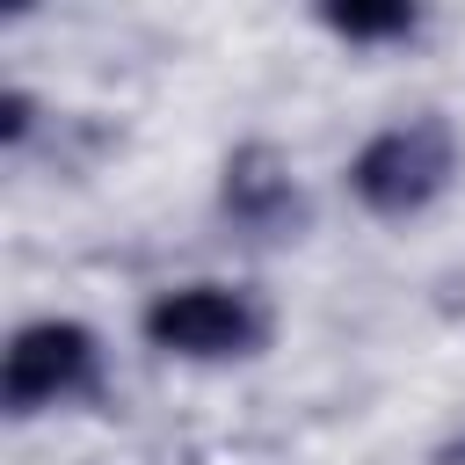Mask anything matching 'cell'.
Segmentation results:
<instances>
[{
  "label": "cell",
  "instance_id": "3",
  "mask_svg": "<svg viewBox=\"0 0 465 465\" xmlns=\"http://www.w3.org/2000/svg\"><path fill=\"white\" fill-rule=\"evenodd\" d=\"M94 378H102V341H94V327H80V320H29V327H15V341H7L0 407L22 421V414H44V407H58V400L94 392Z\"/></svg>",
  "mask_w": 465,
  "mask_h": 465
},
{
  "label": "cell",
  "instance_id": "1",
  "mask_svg": "<svg viewBox=\"0 0 465 465\" xmlns=\"http://www.w3.org/2000/svg\"><path fill=\"white\" fill-rule=\"evenodd\" d=\"M138 334L182 363H232V356L269 349V312H262V298H247L232 283H174V291L145 298Z\"/></svg>",
  "mask_w": 465,
  "mask_h": 465
},
{
  "label": "cell",
  "instance_id": "5",
  "mask_svg": "<svg viewBox=\"0 0 465 465\" xmlns=\"http://www.w3.org/2000/svg\"><path fill=\"white\" fill-rule=\"evenodd\" d=\"M320 29H334L341 44H392V36H414L421 29V7L407 0H327L320 7Z\"/></svg>",
  "mask_w": 465,
  "mask_h": 465
},
{
  "label": "cell",
  "instance_id": "7",
  "mask_svg": "<svg viewBox=\"0 0 465 465\" xmlns=\"http://www.w3.org/2000/svg\"><path fill=\"white\" fill-rule=\"evenodd\" d=\"M436 465H465V429H458V436H450V443L436 450Z\"/></svg>",
  "mask_w": 465,
  "mask_h": 465
},
{
  "label": "cell",
  "instance_id": "4",
  "mask_svg": "<svg viewBox=\"0 0 465 465\" xmlns=\"http://www.w3.org/2000/svg\"><path fill=\"white\" fill-rule=\"evenodd\" d=\"M218 203H225V218H232L247 240H262V247L298 240V232L312 225V196H305V182H298L291 153H283V145H269V138H247V145H232V153H225Z\"/></svg>",
  "mask_w": 465,
  "mask_h": 465
},
{
  "label": "cell",
  "instance_id": "6",
  "mask_svg": "<svg viewBox=\"0 0 465 465\" xmlns=\"http://www.w3.org/2000/svg\"><path fill=\"white\" fill-rule=\"evenodd\" d=\"M29 131H36V102H29L22 87H7V94H0V145H22Z\"/></svg>",
  "mask_w": 465,
  "mask_h": 465
},
{
  "label": "cell",
  "instance_id": "2",
  "mask_svg": "<svg viewBox=\"0 0 465 465\" xmlns=\"http://www.w3.org/2000/svg\"><path fill=\"white\" fill-rule=\"evenodd\" d=\"M458 174V138L443 116H407L378 138H363V153L349 160V189L371 218H414L429 211Z\"/></svg>",
  "mask_w": 465,
  "mask_h": 465
}]
</instances>
